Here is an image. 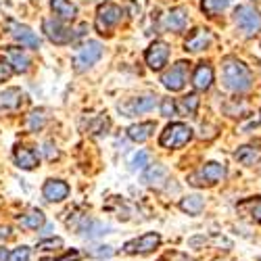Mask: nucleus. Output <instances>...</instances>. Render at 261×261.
Returning a JSON list of instances; mask_svg holds the SVG:
<instances>
[{
    "mask_svg": "<svg viewBox=\"0 0 261 261\" xmlns=\"http://www.w3.org/2000/svg\"><path fill=\"white\" fill-rule=\"evenodd\" d=\"M213 84V67L209 63H201L192 73V86L197 90H209Z\"/></svg>",
    "mask_w": 261,
    "mask_h": 261,
    "instance_id": "f3484780",
    "label": "nucleus"
},
{
    "mask_svg": "<svg viewBox=\"0 0 261 261\" xmlns=\"http://www.w3.org/2000/svg\"><path fill=\"white\" fill-rule=\"evenodd\" d=\"M238 211L245 213L247 217H251L253 222L261 224V197L247 199V201H243V203H238Z\"/></svg>",
    "mask_w": 261,
    "mask_h": 261,
    "instance_id": "393cba45",
    "label": "nucleus"
},
{
    "mask_svg": "<svg viewBox=\"0 0 261 261\" xmlns=\"http://www.w3.org/2000/svg\"><path fill=\"white\" fill-rule=\"evenodd\" d=\"M234 23L243 32V36L251 38L261 32V13L251 5H241L234 9Z\"/></svg>",
    "mask_w": 261,
    "mask_h": 261,
    "instance_id": "7ed1b4c3",
    "label": "nucleus"
},
{
    "mask_svg": "<svg viewBox=\"0 0 261 261\" xmlns=\"http://www.w3.org/2000/svg\"><path fill=\"white\" fill-rule=\"evenodd\" d=\"M146 165H148V153H146V150H138V153L132 157V161H129V169H132V171L144 169Z\"/></svg>",
    "mask_w": 261,
    "mask_h": 261,
    "instance_id": "7c9ffc66",
    "label": "nucleus"
},
{
    "mask_svg": "<svg viewBox=\"0 0 261 261\" xmlns=\"http://www.w3.org/2000/svg\"><path fill=\"white\" fill-rule=\"evenodd\" d=\"M176 107H178V111L182 115H194L197 109H199V96L197 94H186L176 102Z\"/></svg>",
    "mask_w": 261,
    "mask_h": 261,
    "instance_id": "c85d7f7f",
    "label": "nucleus"
},
{
    "mask_svg": "<svg viewBox=\"0 0 261 261\" xmlns=\"http://www.w3.org/2000/svg\"><path fill=\"white\" fill-rule=\"evenodd\" d=\"M234 157H236L238 163H243V165H255L261 157V150L257 146H241L234 153Z\"/></svg>",
    "mask_w": 261,
    "mask_h": 261,
    "instance_id": "bb28decb",
    "label": "nucleus"
},
{
    "mask_svg": "<svg viewBox=\"0 0 261 261\" xmlns=\"http://www.w3.org/2000/svg\"><path fill=\"white\" fill-rule=\"evenodd\" d=\"M44 153H46V159L48 161L59 159V150H57V146H53V142H46L44 144Z\"/></svg>",
    "mask_w": 261,
    "mask_h": 261,
    "instance_id": "58836bf2",
    "label": "nucleus"
},
{
    "mask_svg": "<svg viewBox=\"0 0 261 261\" xmlns=\"http://www.w3.org/2000/svg\"><path fill=\"white\" fill-rule=\"evenodd\" d=\"M42 197L50 203H61L69 197V186L63 180H46L42 186Z\"/></svg>",
    "mask_w": 261,
    "mask_h": 261,
    "instance_id": "2eb2a0df",
    "label": "nucleus"
},
{
    "mask_svg": "<svg viewBox=\"0 0 261 261\" xmlns=\"http://www.w3.org/2000/svg\"><path fill=\"white\" fill-rule=\"evenodd\" d=\"M7 241V238H11V226H5V228H0V241Z\"/></svg>",
    "mask_w": 261,
    "mask_h": 261,
    "instance_id": "ea45409f",
    "label": "nucleus"
},
{
    "mask_svg": "<svg viewBox=\"0 0 261 261\" xmlns=\"http://www.w3.org/2000/svg\"><path fill=\"white\" fill-rule=\"evenodd\" d=\"M165 180H167V167L161 165V163L148 165L146 171L142 173V182H144L146 186H161Z\"/></svg>",
    "mask_w": 261,
    "mask_h": 261,
    "instance_id": "6ab92c4d",
    "label": "nucleus"
},
{
    "mask_svg": "<svg viewBox=\"0 0 261 261\" xmlns=\"http://www.w3.org/2000/svg\"><path fill=\"white\" fill-rule=\"evenodd\" d=\"M9 261H30V247H17L9 255Z\"/></svg>",
    "mask_w": 261,
    "mask_h": 261,
    "instance_id": "c9c22d12",
    "label": "nucleus"
},
{
    "mask_svg": "<svg viewBox=\"0 0 261 261\" xmlns=\"http://www.w3.org/2000/svg\"><path fill=\"white\" fill-rule=\"evenodd\" d=\"M61 247H63V241L61 238H55V236L46 238V241H42L38 245V249H42V251H55V249H61Z\"/></svg>",
    "mask_w": 261,
    "mask_h": 261,
    "instance_id": "f704fd0d",
    "label": "nucleus"
},
{
    "mask_svg": "<svg viewBox=\"0 0 261 261\" xmlns=\"http://www.w3.org/2000/svg\"><path fill=\"white\" fill-rule=\"evenodd\" d=\"M11 73H13V67L9 65V61H7L5 57H0V82L9 80V77H11Z\"/></svg>",
    "mask_w": 261,
    "mask_h": 261,
    "instance_id": "e433bc0d",
    "label": "nucleus"
},
{
    "mask_svg": "<svg viewBox=\"0 0 261 261\" xmlns=\"http://www.w3.org/2000/svg\"><path fill=\"white\" fill-rule=\"evenodd\" d=\"M13 159H15L17 167H21V169L38 167V153L34 148H28V146H17L15 153H13Z\"/></svg>",
    "mask_w": 261,
    "mask_h": 261,
    "instance_id": "a211bd4d",
    "label": "nucleus"
},
{
    "mask_svg": "<svg viewBox=\"0 0 261 261\" xmlns=\"http://www.w3.org/2000/svg\"><path fill=\"white\" fill-rule=\"evenodd\" d=\"M190 138L192 129L186 123H169L159 136V144L163 148H182L190 142Z\"/></svg>",
    "mask_w": 261,
    "mask_h": 261,
    "instance_id": "20e7f679",
    "label": "nucleus"
},
{
    "mask_svg": "<svg viewBox=\"0 0 261 261\" xmlns=\"http://www.w3.org/2000/svg\"><path fill=\"white\" fill-rule=\"evenodd\" d=\"M176 111H178V107H176V102H173L171 98H163L161 100V115L163 117H173V115H176Z\"/></svg>",
    "mask_w": 261,
    "mask_h": 261,
    "instance_id": "72a5a7b5",
    "label": "nucleus"
},
{
    "mask_svg": "<svg viewBox=\"0 0 261 261\" xmlns=\"http://www.w3.org/2000/svg\"><path fill=\"white\" fill-rule=\"evenodd\" d=\"M144 59H146V65H148L150 69L159 71V69H163L165 65H167V59H169V46L165 44V42L157 40V42H153V44L148 46Z\"/></svg>",
    "mask_w": 261,
    "mask_h": 261,
    "instance_id": "9b49d317",
    "label": "nucleus"
},
{
    "mask_svg": "<svg viewBox=\"0 0 261 261\" xmlns=\"http://www.w3.org/2000/svg\"><path fill=\"white\" fill-rule=\"evenodd\" d=\"M213 42V34L205 28H197L184 42V50L188 53H201L205 48H209V44Z\"/></svg>",
    "mask_w": 261,
    "mask_h": 261,
    "instance_id": "4468645a",
    "label": "nucleus"
},
{
    "mask_svg": "<svg viewBox=\"0 0 261 261\" xmlns=\"http://www.w3.org/2000/svg\"><path fill=\"white\" fill-rule=\"evenodd\" d=\"M107 129H109V119H107V117H98V119L90 125V132H92L94 136H102V134H107Z\"/></svg>",
    "mask_w": 261,
    "mask_h": 261,
    "instance_id": "473e14b6",
    "label": "nucleus"
},
{
    "mask_svg": "<svg viewBox=\"0 0 261 261\" xmlns=\"http://www.w3.org/2000/svg\"><path fill=\"white\" fill-rule=\"evenodd\" d=\"M224 178H226V165L211 161V163H205L203 167H199L197 171L188 173V184L203 188V186H213L217 182H222Z\"/></svg>",
    "mask_w": 261,
    "mask_h": 261,
    "instance_id": "f03ea898",
    "label": "nucleus"
},
{
    "mask_svg": "<svg viewBox=\"0 0 261 261\" xmlns=\"http://www.w3.org/2000/svg\"><path fill=\"white\" fill-rule=\"evenodd\" d=\"M5 59L9 61V65L13 67V71H17V73H25V71L30 69V65H32L28 53H25L23 48H19V46L7 48V50H5Z\"/></svg>",
    "mask_w": 261,
    "mask_h": 261,
    "instance_id": "dca6fc26",
    "label": "nucleus"
},
{
    "mask_svg": "<svg viewBox=\"0 0 261 261\" xmlns=\"http://www.w3.org/2000/svg\"><path fill=\"white\" fill-rule=\"evenodd\" d=\"M80 232H82L84 238H98L102 234L111 232V226H107L102 222H96V220H86L84 217V226L80 228Z\"/></svg>",
    "mask_w": 261,
    "mask_h": 261,
    "instance_id": "5701e85b",
    "label": "nucleus"
},
{
    "mask_svg": "<svg viewBox=\"0 0 261 261\" xmlns=\"http://www.w3.org/2000/svg\"><path fill=\"white\" fill-rule=\"evenodd\" d=\"M7 28H9L11 36L19 42L21 46H28V48H34V50L40 48V38L28 25H21V23H17V21H9Z\"/></svg>",
    "mask_w": 261,
    "mask_h": 261,
    "instance_id": "ddd939ff",
    "label": "nucleus"
},
{
    "mask_svg": "<svg viewBox=\"0 0 261 261\" xmlns=\"http://www.w3.org/2000/svg\"><path fill=\"white\" fill-rule=\"evenodd\" d=\"M161 245V236L157 232H146L134 241H127L123 245V253L127 255H146V253H153L157 247Z\"/></svg>",
    "mask_w": 261,
    "mask_h": 261,
    "instance_id": "6e6552de",
    "label": "nucleus"
},
{
    "mask_svg": "<svg viewBox=\"0 0 261 261\" xmlns=\"http://www.w3.org/2000/svg\"><path fill=\"white\" fill-rule=\"evenodd\" d=\"M102 57V44L98 40H88L86 44L77 50L75 59H73V69L77 73L86 71V69H90L92 65Z\"/></svg>",
    "mask_w": 261,
    "mask_h": 261,
    "instance_id": "423d86ee",
    "label": "nucleus"
},
{
    "mask_svg": "<svg viewBox=\"0 0 261 261\" xmlns=\"http://www.w3.org/2000/svg\"><path fill=\"white\" fill-rule=\"evenodd\" d=\"M188 65L190 63H186V61H178L176 65H171V69H167L163 73L161 82H163V86L167 90L178 92V90L184 88L186 82H188Z\"/></svg>",
    "mask_w": 261,
    "mask_h": 261,
    "instance_id": "1a4fd4ad",
    "label": "nucleus"
},
{
    "mask_svg": "<svg viewBox=\"0 0 261 261\" xmlns=\"http://www.w3.org/2000/svg\"><path fill=\"white\" fill-rule=\"evenodd\" d=\"M205 207V199L201 197V194H188V197H184L180 201V209L188 215H199Z\"/></svg>",
    "mask_w": 261,
    "mask_h": 261,
    "instance_id": "a878e982",
    "label": "nucleus"
},
{
    "mask_svg": "<svg viewBox=\"0 0 261 261\" xmlns=\"http://www.w3.org/2000/svg\"><path fill=\"white\" fill-rule=\"evenodd\" d=\"M155 121H144V123H136L127 127V138L134 142H144L150 138V134L155 132Z\"/></svg>",
    "mask_w": 261,
    "mask_h": 261,
    "instance_id": "4be33fe9",
    "label": "nucleus"
},
{
    "mask_svg": "<svg viewBox=\"0 0 261 261\" xmlns=\"http://www.w3.org/2000/svg\"><path fill=\"white\" fill-rule=\"evenodd\" d=\"M9 255H11V253H9L5 247H0V261H9Z\"/></svg>",
    "mask_w": 261,
    "mask_h": 261,
    "instance_id": "a19ab883",
    "label": "nucleus"
},
{
    "mask_svg": "<svg viewBox=\"0 0 261 261\" xmlns=\"http://www.w3.org/2000/svg\"><path fill=\"white\" fill-rule=\"evenodd\" d=\"M80 257H82V253L75 251V249H71V251H67L65 255H61L57 259H42V261H80Z\"/></svg>",
    "mask_w": 261,
    "mask_h": 261,
    "instance_id": "4c0bfd02",
    "label": "nucleus"
},
{
    "mask_svg": "<svg viewBox=\"0 0 261 261\" xmlns=\"http://www.w3.org/2000/svg\"><path fill=\"white\" fill-rule=\"evenodd\" d=\"M123 17V11L121 7L113 5V3H107L102 7H98L96 11V21H94V28L98 34H107V32H111L119 21Z\"/></svg>",
    "mask_w": 261,
    "mask_h": 261,
    "instance_id": "0eeeda50",
    "label": "nucleus"
},
{
    "mask_svg": "<svg viewBox=\"0 0 261 261\" xmlns=\"http://www.w3.org/2000/svg\"><path fill=\"white\" fill-rule=\"evenodd\" d=\"M155 105H157V96L148 94V96L127 98L125 102H119L117 109H119V113H123L125 117H134V115H140V113L150 111V109H155Z\"/></svg>",
    "mask_w": 261,
    "mask_h": 261,
    "instance_id": "9d476101",
    "label": "nucleus"
},
{
    "mask_svg": "<svg viewBox=\"0 0 261 261\" xmlns=\"http://www.w3.org/2000/svg\"><path fill=\"white\" fill-rule=\"evenodd\" d=\"M88 255L90 257H94V259H109L113 255V247H109V245H100V247H94V249H90L88 251Z\"/></svg>",
    "mask_w": 261,
    "mask_h": 261,
    "instance_id": "2f4dec72",
    "label": "nucleus"
},
{
    "mask_svg": "<svg viewBox=\"0 0 261 261\" xmlns=\"http://www.w3.org/2000/svg\"><path fill=\"white\" fill-rule=\"evenodd\" d=\"M228 5H230V0H203V3H201V9H203L205 15L215 17V15L224 13V11L228 9Z\"/></svg>",
    "mask_w": 261,
    "mask_h": 261,
    "instance_id": "c756f323",
    "label": "nucleus"
},
{
    "mask_svg": "<svg viewBox=\"0 0 261 261\" xmlns=\"http://www.w3.org/2000/svg\"><path fill=\"white\" fill-rule=\"evenodd\" d=\"M46 123V111L44 109H36L25 117V129L28 132H40L42 127Z\"/></svg>",
    "mask_w": 261,
    "mask_h": 261,
    "instance_id": "cd10ccee",
    "label": "nucleus"
},
{
    "mask_svg": "<svg viewBox=\"0 0 261 261\" xmlns=\"http://www.w3.org/2000/svg\"><path fill=\"white\" fill-rule=\"evenodd\" d=\"M222 80H224L226 88L230 92H236V94H243V92L251 90V86H253L251 69L236 57H226L222 61Z\"/></svg>",
    "mask_w": 261,
    "mask_h": 261,
    "instance_id": "f257e3e1",
    "label": "nucleus"
},
{
    "mask_svg": "<svg viewBox=\"0 0 261 261\" xmlns=\"http://www.w3.org/2000/svg\"><path fill=\"white\" fill-rule=\"evenodd\" d=\"M53 234V226L48 224V226H44V230H42V236H50Z\"/></svg>",
    "mask_w": 261,
    "mask_h": 261,
    "instance_id": "79ce46f5",
    "label": "nucleus"
},
{
    "mask_svg": "<svg viewBox=\"0 0 261 261\" xmlns=\"http://www.w3.org/2000/svg\"><path fill=\"white\" fill-rule=\"evenodd\" d=\"M19 224H21V228H28V230H40L46 224V217L40 209H32L25 215H19Z\"/></svg>",
    "mask_w": 261,
    "mask_h": 261,
    "instance_id": "b1692460",
    "label": "nucleus"
},
{
    "mask_svg": "<svg viewBox=\"0 0 261 261\" xmlns=\"http://www.w3.org/2000/svg\"><path fill=\"white\" fill-rule=\"evenodd\" d=\"M188 19H190V17H188V9L176 7V9H171V11L163 17L161 28H163L165 32H176V34H180V32L186 30Z\"/></svg>",
    "mask_w": 261,
    "mask_h": 261,
    "instance_id": "f8f14e48",
    "label": "nucleus"
},
{
    "mask_svg": "<svg viewBox=\"0 0 261 261\" xmlns=\"http://www.w3.org/2000/svg\"><path fill=\"white\" fill-rule=\"evenodd\" d=\"M50 9L61 21H73L77 15V7L71 0H50Z\"/></svg>",
    "mask_w": 261,
    "mask_h": 261,
    "instance_id": "aec40b11",
    "label": "nucleus"
},
{
    "mask_svg": "<svg viewBox=\"0 0 261 261\" xmlns=\"http://www.w3.org/2000/svg\"><path fill=\"white\" fill-rule=\"evenodd\" d=\"M23 105V92L19 88H7L5 92H0V109L5 111H17Z\"/></svg>",
    "mask_w": 261,
    "mask_h": 261,
    "instance_id": "412c9836",
    "label": "nucleus"
},
{
    "mask_svg": "<svg viewBox=\"0 0 261 261\" xmlns=\"http://www.w3.org/2000/svg\"><path fill=\"white\" fill-rule=\"evenodd\" d=\"M42 32H44V36L53 42V44H69V42L75 40V34L71 28H67L63 23L61 19L57 17H50V19H44L42 21Z\"/></svg>",
    "mask_w": 261,
    "mask_h": 261,
    "instance_id": "39448f33",
    "label": "nucleus"
}]
</instances>
